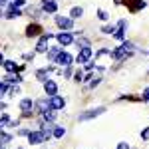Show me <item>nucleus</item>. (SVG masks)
<instances>
[{"instance_id": "f257e3e1", "label": "nucleus", "mask_w": 149, "mask_h": 149, "mask_svg": "<svg viewBox=\"0 0 149 149\" xmlns=\"http://www.w3.org/2000/svg\"><path fill=\"white\" fill-rule=\"evenodd\" d=\"M105 113V107H93V109H88V111H84L80 113V121H88V119H93V117H97V115Z\"/></svg>"}, {"instance_id": "f03ea898", "label": "nucleus", "mask_w": 149, "mask_h": 149, "mask_svg": "<svg viewBox=\"0 0 149 149\" xmlns=\"http://www.w3.org/2000/svg\"><path fill=\"white\" fill-rule=\"evenodd\" d=\"M50 100V109H54V111H58V109H64V105H66V100L62 97V95H50L48 97Z\"/></svg>"}, {"instance_id": "7ed1b4c3", "label": "nucleus", "mask_w": 149, "mask_h": 149, "mask_svg": "<svg viewBox=\"0 0 149 149\" xmlns=\"http://www.w3.org/2000/svg\"><path fill=\"white\" fill-rule=\"evenodd\" d=\"M54 62H56L58 66H62V68H68V66H72V62H74V58L70 56L68 52H60V54L56 56V60H54Z\"/></svg>"}, {"instance_id": "20e7f679", "label": "nucleus", "mask_w": 149, "mask_h": 149, "mask_svg": "<svg viewBox=\"0 0 149 149\" xmlns=\"http://www.w3.org/2000/svg\"><path fill=\"white\" fill-rule=\"evenodd\" d=\"M92 48L90 46H81V50H80V54H78V58H76V60H78V64H88V62H90V60H92Z\"/></svg>"}, {"instance_id": "39448f33", "label": "nucleus", "mask_w": 149, "mask_h": 149, "mask_svg": "<svg viewBox=\"0 0 149 149\" xmlns=\"http://www.w3.org/2000/svg\"><path fill=\"white\" fill-rule=\"evenodd\" d=\"M50 38H52L50 32L40 36V40H38V44H36V52H38V54H44V52L48 50V42H50Z\"/></svg>"}, {"instance_id": "423d86ee", "label": "nucleus", "mask_w": 149, "mask_h": 149, "mask_svg": "<svg viewBox=\"0 0 149 149\" xmlns=\"http://www.w3.org/2000/svg\"><path fill=\"white\" fill-rule=\"evenodd\" d=\"M20 109H22L24 117H30V115H32V109H34V102H32L30 97H24L22 102H20Z\"/></svg>"}, {"instance_id": "0eeeda50", "label": "nucleus", "mask_w": 149, "mask_h": 149, "mask_svg": "<svg viewBox=\"0 0 149 149\" xmlns=\"http://www.w3.org/2000/svg\"><path fill=\"white\" fill-rule=\"evenodd\" d=\"M56 24L62 28V30H72V26H74V20L70 18V16H56Z\"/></svg>"}, {"instance_id": "6e6552de", "label": "nucleus", "mask_w": 149, "mask_h": 149, "mask_svg": "<svg viewBox=\"0 0 149 149\" xmlns=\"http://www.w3.org/2000/svg\"><path fill=\"white\" fill-rule=\"evenodd\" d=\"M56 38H58V44H60V46H68V44H72V42H74L72 32H60Z\"/></svg>"}, {"instance_id": "1a4fd4ad", "label": "nucleus", "mask_w": 149, "mask_h": 149, "mask_svg": "<svg viewBox=\"0 0 149 149\" xmlns=\"http://www.w3.org/2000/svg\"><path fill=\"white\" fill-rule=\"evenodd\" d=\"M34 107H36V111L42 115L44 111H48V109H50V100H48V97H44V100H38V102H34Z\"/></svg>"}, {"instance_id": "9d476101", "label": "nucleus", "mask_w": 149, "mask_h": 149, "mask_svg": "<svg viewBox=\"0 0 149 149\" xmlns=\"http://www.w3.org/2000/svg\"><path fill=\"white\" fill-rule=\"evenodd\" d=\"M44 92H46V95L50 97V95H56L58 93V86L54 80H46L44 81Z\"/></svg>"}, {"instance_id": "9b49d317", "label": "nucleus", "mask_w": 149, "mask_h": 149, "mask_svg": "<svg viewBox=\"0 0 149 149\" xmlns=\"http://www.w3.org/2000/svg\"><path fill=\"white\" fill-rule=\"evenodd\" d=\"M42 10L50 12V14H56V10H58L56 0H42Z\"/></svg>"}, {"instance_id": "f8f14e48", "label": "nucleus", "mask_w": 149, "mask_h": 149, "mask_svg": "<svg viewBox=\"0 0 149 149\" xmlns=\"http://www.w3.org/2000/svg\"><path fill=\"white\" fill-rule=\"evenodd\" d=\"M40 32H42V28H40L38 24H30V26L26 28V36H28V38H34V36H40Z\"/></svg>"}, {"instance_id": "ddd939ff", "label": "nucleus", "mask_w": 149, "mask_h": 149, "mask_svg": "<svg viewBox=\"0 0 149 149\" xmlns=\"http://www.w3.org/2000/svg\"><path fill=\"white\" fill-rule=\"evenodd\" d=\"M22 16V12H20V8H14V6H8V12H6V18H10V20H14V18H20Z\"/></svg>"}, {"instance_id": "4468645a", "label": "nucleus", "mask_w": 149, "mask_h": 149, "mask_svg": "<svg viewBox=\"0 0 149 149\" xmlns=\"http://www.w3.org/2000/svg\"><path fill=\"white\" fill-rule=\"evenodd\" d=\"M81 16H84V8H81V6H74V8L70 10V18H72V20L81 18Z\"/></svg>"}, {"instance_id": "2eb2a0df", "label": "nucleus", "mask_w": 149, "mask_h": 149, "mask_svg": "<svg viewBox=\"0 0 149 149\" xmlns=\"http://www.w3.org/2000/svg\"><path fill=\"white\" fill-rule=\"evenodd\" d=\"M2 66H4V70H6L8 74H14V72L18 70L16 62H12V60H4V64H2Z\"/></svg>"}, {"instance_id": "dca6fc26", "label": "nucleus", "mask_w": 149, "mask_h": 149, "mask_svg": "<svg viewBox=\"0 0 149 149\" xmlns=\"http://www.w3.org/2000/svg\"><path fill=\"white\" fill-rule=\"evenodd\" d=\"M54 119H56V111L54 109H48V111L42 113V121H54Z\"/></svg>"}, {"instance_id": "f3484780", "label": "nucleus", "mask_w": 149, "mask_h": 149, "mask_svg": "<svg viewBox=\"0 0 149 149\" xmlns=\"http://www.w3.org/2000/svg\"><path fill=\"white\" fill-rule=\"evenodd\" d=\"M60 52H62L60 48H48V50H46V56H48V60H56V56L60 54Z\"/></svg>"}, {"instance_id": "a211bd4d", "label": "nucleus", "mask_w": 149, "mask_h": 149, "mask_svg": "<svg viewBox=\"0 0 149 149\" xmlns=\"http://www.w3.org/2000/svg\"><path fill=\"white\" fill-rule=\"evenodd\" d=\"M4 80H6V81H10V84H20V81H22V78H20L18 74H8V76H6Z\"/></svg>"}, {"instance_id": "6ab92c4d", "label": "nucleus", "mask_w": 149, "mask_h": 149, "mask_svg": "<svg viewBox=\"0 0 149 149\" xmlns=\"http://www.w3.org/2000/svg\"><path fill=\"white\" fill-rule=\"evenodd\" d=\"M48 74H50V70H38V72H36V78L42 80V81H46L48 80Z\"/></svg>"}, {"instance_id": "aec40b11", "label": "nucleus", "mask_w": 149, "mask_h": 149, "mask_svg": "<svg viewBox=\"0 0 149 149\" xmlns=\"http://www.w3.org/2000/svg\"><path fill=\"white\" fill-rule=\"evenodd\" d=\"M52 135H54V137H64V135H66V129H64V127H56L54 125V131H52Z\"/></svg>"}, {"instance_id": "412c9836", "label": "nucleus", "mask_w": 149, "mask_h": 149, "mask_svg": "<svg viewBox=\"0 0 149 149\" xmlns=\"http://www.w3.org/2000/svg\"><path fill=\"white\" fill-rule=\"evenodd\" d=\"M10 139H12V135H8V133H2V131H0V147H2V145H6Z\"/></svg>"}, {"instance_id": "4be33fe9", "label": "nucleus", "mask_w": 149, "mask_h": 149, "mask_svg": "<svg viewBox=\"0 0 149 149\" xmlns=\"http://www.w3.org/2000/svg\"><path fill=\"white\" fill-rule=\"evenodd\" d=\"M102 32H103V34H113V32H115V26H103Z\"/></svg>"}, {"instance_id": "5701e85b", "label": "nucleus", "mask_w": 149, "mask_h": 149, "mask_svg": "<svg viewBox=\"0 0 149 149\" xmlns=\"http://www.w3.org/2000/svg\"><path fill=\"white\" fill-rule=\"evenodd\" d=\"M74 81H84V74H81V70H78V72L74 74Z\"/></svg>"}, {"instance_id": "b1692460", "label": "nucleus", "mask_w": 149, "mask_h": 149, "mask_svg": "<svg viewBox=\"0 0 149 149\" xmlns=\"http://www.w3.org/2000/svg\"><path fill=\"white\" fill-rule=\"evenodd\" d=\"M10 6H14V8H20V6H24V0H10Z\"/></svg>"}, {"instance_id": "393cba45", "label": "nucleus", "mask_w": 149, "mask_h": 149, "mask_svg": "<svg viewBox=\"0 0 149 149\" xmlns=\"http://www.w3.org/2000/svg\"><path fill=\"white\" fill-rule=\"evenodd\" d=\"M8 121H10V119H8V115L4 113V115H2V117H0V129H2V127L6 125V123H8Z\"/></svg>"}, {"instance_id": "a878e982", "label": "nucleus", "mask_w": 149, "mask_h": 149, "mask_svg": "<svg viewBox=\"0 0 149 149\" xmlns=\"http://www.w3.org/2000/svg\"><path fill=\"white\" fill-rule=\"evenodd\" d=\"M97 18H100V20H107V12L105 10H97Z\"/></svg>"}, {"instance_id": "bb28decb", "label": "nucleus", "mask_w": 149, "mask_h": 149, "mask_svg": "<svg viewBox=\"0 0 149 149\" xmlns=\"http://www.w3.org/2000/svg\"><path fill=\"white\" fill-rule=\"evenodd\" d=\"M6 90H8V86H6V81H0V95H2V93L6 92Z\"/></svg>"}, {"instance_id": "cd10ccee", "label": "nucleus", "mask_w": 149, "mask_h": 149, "mask_svg": "<svg viewBox=\"0 0 149 149\" xmlns=\"http://www.w3.org/2000/svg\"><path fill=\"white\" fill-rule=\"evenodd\" d=\"M141 137H143V139H149V127H145V129L141 131Z\"/></svg>"}, {"instance_id": "c85d7f7f", "label": "nucleus", "mask_w": 149, "mask_h": 149, "mask_svg": "<svg viewBox=\"0 0 149 149\" xmlns=\"http://www.w3.org/2000/svg\"><path fill=\"white\" fill-rule=\"evenodd\" d=\"M117 149H129V145H127L125 141H121V143H117Z\"/></svg>"}, {"instance_id": "c756f323", "label": "nucleus", "mask_w": 149, "mask_h": 149, "mask_svg": "<svg viewBox=\"0 0 149 149\" xmlns=\"http://www.w3.org/2000/svg\"><path fill=\"white\" fill-rule=\"evenodd\" d=\"M143 100H147V102H149V88L145 90V92H143Z\"/></svg>"}, {"instance_id": "7c9ffc66", "label": "nucleus", "mask_w": 149, "mask_h": 149, "mask_svg": "<svg viewBox=\"0 0 149 149\" xmlns=\"http://www.w3.org/2000/svg\"><path fill=\"white\" fill-rule=\"evenodd\" d=\"M64 74H66V78H70V76H72V70H70V66L66 68V72H64Z\"/></svg>"}, {"instance_id": "2f4dec72", "label": "nucleus", "mask_w": 149, "mask_h": 149, "mask_svg": "<svg viewBox=\"0 0 149 149\" xmlns=\"http://www.w3.org/2000/svg\"><path fill=\"white\" fill-rule=\"evenodd\" d=\"M6 2H8V0H0V8H2V6H6Z\"/></svg>"}, {"instance_id": "473e14b6", "label": "nucleus", "mask_w": 149, "mask_h": 149, "mask_svg": "<svg viewBox=\"0 0 149 149\" xmlns=\"http://www.w3.org/2000/svg\"><path fill=\"white\" fill-rule=\"evenodd\" d=\"M2 64H4V56L0 54V66H2Z\"/></svg>"}, {"instance_id": "72a5a7b5", "label": "nucleus", "mask_w": 149, "mask_h": 149, "mask_svg": "<svg viewBox=\"0 0 149 149\" xmlns=\"http://www.w3.org/2000/svg\"><path fill=\"white\" fill-rule=\"evenodd\" d=\"M4 107H6V103H2V102H0V109H4Z\"/></svg>"}]
</instances>
